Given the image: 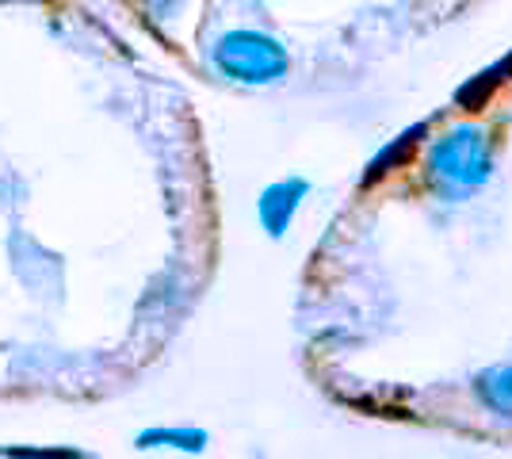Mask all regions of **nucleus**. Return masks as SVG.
Instances as JSON below:
<instances>
[{"instance_id":"nucleus-1","label":"nucleus","mask_w":512,"mask_h":459,"mask_svg":"<svg viewBox=\"0 0 512 459\" xmlns=\"http://www.w3.org/2000/svg\"><path fill=\"white\" fill-rule=\"evenodd\" d=\"M214 69L237 85H272L287 73V54L260 31H226L211 50Z\"/></svg>"},{"instance_id":"nucleus-2","label":"nucleus","mask_w":512,"mask_h":459,"mask_svg":"<svg viewBox=\"0 0 512 459\" xmlns=\"http://www.w3.org/2000/svg\"><path fill=\"white\" fill-rule=\"evenodd\" d=\"M138 452H203L207 448V433L192 429V425H150L134 437Z\"/></svg>"},{"instance_id":"nucleus-3","label":"nucleus","mask_w":512,"mask_h":459,"mask_svg":"<svg viewBox=\"0 0 512 459\" xmlns=\"http://www.w3.org/2000/svg\"><path fill=\"white\" fill-rule=\"evenodd\" d=\"M295 184H276V188H268L264 199H260V219L268 226V234H283V226L291 219V211H295Z\"/></svg>"},{"instance_id":"nucleus-4","label":"nucleus","mask_w":512,"mask_h":459,"mask_svg":"<svg viewBox=\"0 0 512 459\" xmlns=\"http://www.w3.org/2000/svg\"><path fill=\"white\" fill-rule=\"evenodd\" d=\"M142 4H150V8H172L176 0H142Z\"/></svg>"}]
</instances>
